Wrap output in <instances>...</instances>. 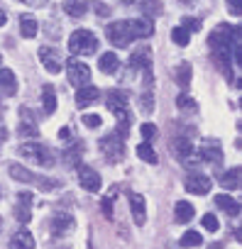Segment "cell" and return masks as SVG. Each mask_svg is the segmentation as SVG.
I'll use <instances>...</instances> for the list:
<instances>
[{
    "instance_id": "6da1fadb",
    "label": "cell",
    "mask_w": 242,
    "mask_h": 249,
    "mask_svg": "<svg viewBox=\"0 0 242 249\" xmlns=\"http://www.w3.org/2000/svg\"><path fill=\"white\" fill-rule=\"evenodd\" d=\"M69 52L74 56H91L98 52V37L91 30H76L69 37Z\"/></svg>"
},
{
    "instance_id": "7a4b0ae2",
    "label": "cell",
    "mask_w": 242,
    "mask_h": 249,
    "mask_svg": "<svg viewBox=\"0 0 242 249\" xmlns=\"http://www.w3.org/2000/svg\"><path fill=\"white\" fill-rule=\"evenodd\" d=\"M100 149H103V154H105V159H108L110 164H117L120 159H123V154H125V140L120 137L117 132L105 135V137L100 140Z\"/></svg>"
},
{
    "instance_id": "3957f363",
    "label": "cell",
    "mask_w": 242,
    "mask_h": 249,
    "mask_svg": "<svg viewBox=\"0 0 242 249\" xmlns=\"http://www.w3.org/2000/svg\"><path fill=\"white\" fill-rule=\"evenodd\" d=\"M66 76H69V83L76 86V88L91 83V69H88V64L81 61V59H69V61H66Z\"/></svg>"
},
{
    "instance_id": "277c9868",
    "label": "cell",
    "mask_w": 242,
    "mask_h": 249,
    "mask_svg": "<svg viewBox=\"0 0 242 249\" xmlns=\"http://www.w3.org/2000/svg\"><path fill=\"white\" fill-rule=\"evenodd\" d=\"M105 37H108V42H110L112 47H120V49H125V47H130V44L135 42L125 22H112V25H108V27H105Z\"/></svg>"
},
{
    "instance_id": "5b68a950",
    "label": "cell",
    "mask_w": 242,
    "mask_h": 249,
    "mask_svg": "<svg viewBox=\"0 0 242 249\" xmlns=\"http://www.w3.org/2000/svg\"><path fill=\"white\" fill-rule=\"evenodd\" d=\"M20 154H25L27 159H32V161H35V164H39V166H52V164H54L52 152H49L44 144H37V142L22 144V147H20Z\"/></svg>"
},
{
    "instance_id": "8992f818",
    "label": "cell",
    "mask_w": 242,
    "mask_h": 249,
    "mask_svg": "<svg viewBox=\"0 0 242 249\" xmlns=\"http://www.w3.org/2000/svg\"><path fill=\"white\" fill-rule=\"evenodd\" d=\"M125 25H128V30H130L132 39L152 37V32H154V25H152V20H149V18H135V20H125Z\"/></svg>"
},
{
    "instance_id": "52a82bcc",
    "label": "cell",
    "mask_w": 242,
    "mask_h": 249,
    "mask_svg": "<svg viewBox=\"0 0 242 249\" xmlns=\"http://www.w3.org/2000/svg\"><path fill=\"white\" fill-rule=\"evenodd\" d=\"M39 61H42V66L49 71V73H59L61 71V56H59V52L54 49V47H42L39 49Z\"/></svg>"
},
{
    "instance_id": "ba28073f",
    "label": "cell",
    "mask_w": 242,
    "mask_h": 249,
    "mask_svg": "<svg viewBox=\"0 0 242 249\" xmlns=\"http://www.w3.org/2000/svg\"><path fill=\"white\" fill-rule=\"evenodd\" d=\"M78 183L88 191V193H98L100 191V176L95 169L91 166H78Z\"/></svg>"
},
{
    "instance_id": "9c48e42d",
    "label": "cell",
    "mask_w": 242,
    "mask_h": 249,
    "mask_svg": "<svg viewBox=\"0 0 242 249\" xmlns=\"http://www.w3.org/2000/svg\"><path fill=\"white\" fill-rule=\"evenodd\" d=\"M210 186H213V181L208 176H203V174H188V178H186V191L193 193V196L210 193Z\"/></svg>"
},
{
    "instance_id": "30bf717a",
    "label": "cell",
    "mask_w": 242,
    "mask_h": 249,
    "mask_svg": "<svg viewBox=\"0 0 242 249\" xmlns=\"http://www.w3.org/2000/svg\"><path fill=\"white\" fill-rule=\"evenodd\" d=\"M18 132L22 137H37L39 135V127L35 122V115L27 110V107H20V124H18Z\"/></svg>"
},
{
    "instance_id": "8fae6325",
    "label": "cell",
    "mask_w": 242,
    "mask_h": 249,
    "mask_svg": "<svg viewBox=\"0 0 242 249\" xmlns=\"http://www.w3.org/2000/svg\"><path fill=\"white\" fill-rule=\"evenodd\" d=\"M30 205H32V193L20 191V193H18V205H15V217H18V222H30V217H32Z\"/></svg>"
},
{
    "instance_id": "7c38bea8",
    "label": "cell",
    "mask_w": 242,
    "mask_h": 249,
    "mask_svg": "<svg viewBox=\"0 0 242 249\" xmlns=\"http://www.w3.org/2000/svg\"><path fill=\"white\" fill-rule=\"evenodd\" d=\"M128 93L125 90H110L108 95H105V105H108V110L110 112H115V115H120L125 107H128Z\"/></svg>"
},
{
    "instance_id": "4fadbf2b",
    "label": "cell",
    "mask_w": 242,
    "mask_h": 249,
    "mask_svg": "<svg viewBox=\"0 0 242 249\" xmlns=\"http://www.w3.org/2000/svg\"><path fill=\"white\" fill-rule=\"evenodd\" d=\"M130 210H132V217H135V225H145L147 222V205H145V198L140 193H130Z\"/></svg>"
},
{
    "instance_id": "5bb4252c",
    "label": "cell",
    "mask_w": 242,
    "mask_h": 249,
    "mask_svg": "<svg viewBox=\"0 0 242 249\" xmlns=\"http://www.w3.org/2000/svg\"><path fill=\"white\" fill-rule=\"evenodd\" d=\"M15 93H18V78H15V73L10 69H0V95L10 98Z\"/></svg>"
},
{
    "instance_id": "9a60e30c",
    "label": "cell",
    "mask_w": 242,
    "mask_h": 249,
    "mask_svg": "<svg viewBox=\"0 0 242 249\" xmlns=\"http://www.w3.org/2000/svg\"><path fill=\"white\" fill-rule=\"evenodd\" d=\"M98 98H100V90H98L95 86L86 83V86H81L78 93H76V105H78V107H88V105H93Z\"/></svg>"
},
{
    "instance_id": "2e32d148",
    "label": "cell",
    "mask_w": 242,
    "mask_h": 249,
    "mask_svg": "<svg viewBox=\"0 0 242 249\" xmlns=\"http://www.w3.org/2000/svg\"><path fill=\"white\" fill-rule=\"evenodd\" d=\"M10 249H35V237L30 230H18L13 237H10Z\"/></svg>"
},
{
    "instance_id": "e0dca14e",
    "label": "cell",
    "mask_w": 242,
    "mask_h": 249,
    "mask_svg": "<svg viewBox=\"0 0 242 249\" xmlns=\"http://www.w3.org/2000/svg\"><path fill=\"white\" fill-rule=\"evenodd\" d=\"M49 227H52V234L54 237H64V234H69L74 230V217L71 215H56Z\"/></svg>"
},
{
    "instance_id": "ac0fdd59",
    "label": "cell",
    "mask_w": 242,
    "mask_h": 249,
    "mask_svg": "<svg viewBox=\"0 0 242 249\" xmlns=\"http://www.w3.org/2000/svg\"><path fill=\"white\" fill-rule=\"evenodd\" d=\"M215 205H218L223 213H227L230 217H237V215H240V203H237L232 196H227V193L215 196Z\"/></svg>"
},
{
    "instance_id": "d6986e66",
    "label": "cell",
    "mask_w": 242,
    "mask_h": 249,
    "mask_svg": "<svg viewBox=\"0 0 242 249\" xmlns=\"http://www.w3.org/2000/svg\"><path fill=\"white\" fill-rule=\"evenodd\" d=\"M98 69H100L103 73L112 76V73L120 69V59H117V54H115V52H103V56L98 59Z\"/></svg>"
},
{
    "instance_id": "ffe728a7",
    "label": "cell",
    "mask_w": 242,
    "mask_h": 249,
    "mask_svg": "<svg viewBox=\"0 0 242 249\" xmlns=\"http://www.w3.org/2000/svg\"><path fill=\"white\" fill-rule=\"evenodd\" d=\"M86 10H88V3H86V0H64V13H66L69 18H74V20L83 18Z\"/></svg>"
},
{
    "instance_id": "44dd1931",
    "label": "cell",
    "mask_w": 242,
    "mask_h": 249,
    "mask_svg": "<svg viewBox=\"0 0 242 249\" xmlns=\"http://www.w3.org/2000/svg\"><path fill=\"white\" fill-rule=\"evenodd\" d=\"M8 171H10V176H13L15 181H20V183H35V181H37V176H35L32 171H27L22 164H15V161H13V164L8 166Z\"/></svg>"
},
{
    "instance_id": "7402d4cb",
    "label": "cell",
    "mask_w": 242,
    "mask_h": 249,
    "mask_svg": "<svg viewBox=\"0 0 242 249\" xmlns=\"http://www.w3.org/2000/svg\"><path fill=\"white\" fill-rule=\"evenodd\" d=\"M193 215H196V210H193V205L191 203H186V200H179L176 205H174V217H176V222H191L193 220Z\"/></svg>"
},
{
    "instance_id": "603a6c76",
    "label": "cell",
    "mask_w": 242,
    "mask_h": 249,
    "mask_svg": "<svg viewBox=\"0 0 242 249\" xmlns=\"http://www.w3.org/2000/svg\"><path fill=\"white\" fill-rule=\"evenodd\" d=\"M171 149H174V154H176L179 159H186V157L193 154V144H191L188 137H176V140H171Z\"/></svg>"
},
{
    "instance_id": "cb8c5ba5",
    "label": "cell",
    "mask_w": 242,
    "mask_h": 249,
    "mask_svg": "<svg viewBox=\"0 0 242 249\" xmlns=\"http://www.w3.org/2000/svg\"><path fill=\"white\" fill-rule=\"evenodd\" d=\"M42 107H44V115H52L56 110V93H54V86H44L42 88Z\"/></svg>"
},
{
    "instance_id": "d4e9b609",
    "label": "cell",
    "mask_w": 242,
    "mask_h": 249,
    "mask_svg": "<svg viewBox=\"0 0 242 249\" xmlns=\"http://www.w3.org/2000/svg\"><path fill=\"white\" fill-rule=\"evenodd\" d=\"M149 64H152V52H149L147 47H145V49H137V52L132 54V59H130V66L137 69V71H140V69H147Z\"/></svg>"
},
{
    "instance_id": "484cf974",
    "label": "cell",
    "mask_w": 242,
    "mask_h": 249,
    "mask_svg": "<svg viewBox=\"0 0 242 249\" xmlns=\"http://www.w3.org/2000/svg\"><path fill=\"white\" fill-rule=\"evenodd\" d=\"M191 73H193V71H191V64H188V61H181V64L174 69V81H176L181 88H186V86L191 83Z\"/></svg>"
},
{
    "instance_id": "4316f807",
    "label": "cell",
    "mask_w": 242,
    "mask_h": 249,
    "mask_svg": "<svg viewBox=\"0 0 242 249\" xmlns=\"http://www.w3.org/2000/svg\"><path fill=\"white\" fill-rule=\"evenodd\" d=\"M37 30H39L37 20H35L32 15H22V20H20V32H22V37H25V39H32V37H37Z\"/></svg>"
},
{
    "instance_id": "83f0119b",
    "label": "cell",
    "mask_w": 242,
    "mask_h": 249,
    "mask_svg": "<svg viewBox=\"0 0 242 249\" xmlns=\"http://www.w3.org/2000/svg\"><path fill=\"white\" fill-rule=\"evenodd\" d=\"M218 181H220V186H223V188L235 191V188L240 186V169H230V171L220 174V176H218Z\"/></svg>"
},
{
    "instance_id": "f1b7e54d",
    "label": "cell",
    "mask_w": 242,
    "mask_h": 249,
    "mask_svg": "<svg viewBox=\"0 0 242 249\" xmlns=\"http://www.w3.org/2000/svg\"><path fill=\"white\" fill-rule=\"evenodd\" d=\"M198 159H201V161L218 164V161H223V152H220V147H201V152H198Z\"/></svg>"
},
{
    "instance_id": "f546056e",
    "label": "cell",
    "mask_w": 242,
    "mask_h": 249,
    "mask_svg": "<svg viewBox=\"0 0 242 249\" xmlns=\"http://www.w3.org/2000/svg\"><path fill=\"white\" fill-rule=\"evenodd\" d=\"M176 107H179L181 112H188V115H196V112H198V103H196L191 95H179V98H176Z\"/></svg>"
},
{
    "instance_id": "4dcf8cb0",
    "label": "cell",
    "mask_w": 242,
    "mask_h": 249,
    "mask_svg": "<svg viewBox=\"0 0 242 249\" xmlns=\"http://www.w3.org/2000/svg\"><path fill=\"white\" fill-rule=\"evenodd\" d=\"M81 152H83V144H81V142H76L71 149H66V152H64V164H69V166H78Z\"/></svg>"
},
{
    "instance_id": "1f68e13d",
    "label": "cell",
    "mask_w": 242,
    "mask_h": 249,
    "mask_svg": "<svg viewBox=\"0 0 242 249\" xmlns=\"http://www.w3.org/2000/svg\"><path fill=\"white\" fill-rule=\"evenodd\" d=\"M137 157L142 159V161H147V164H159V157H157V152L147 144V142H142L140 147H137Z\"/></svg>"
},
{
    "instance_id": "d6a6232c",
    "label": "cell",
    "mask_w": 242,
    "mask_h": 249,
    "mask_svg": "<svg viewBox=\"0 0 242 249\" xmlns=\"http://www.w3.org/2000/svg\"><path fill=\"white\" fill-rule=\"evenodd\" d=\"M171 39H174V44H179V47H188V42H191V32L181 25V27H174L171 30Z\"/></svg>"
},
{
    "instance_id": "836d02e7",
    "label": "cell",
    "mask_w": 242,
    "mask_h": 249,
    "mask_svg": "<svg viewBox=\"0 0 242 249\" xmlns=\"http://www.w3.org/2000/svg\"><path fill=\"white\" fill-rule=\"evenodd\" d=\"M203 242V237H201V232H196V230H188L184 237H181V247H198Z\"/></svg>"
},
{
    "instance_id": "e575fe53",
    "label": "cell",
    "mask_w": 242,
    "mask_h": 249,
    "mask_svg": "<svg viewBox=\"0 0 242 249\" xmlns=\"http://www.w3.org/2000/svg\"><path fill=\"white\" fill-rule=\"evenodd\" d=\"M142 13L147 18H154V15L162 13V3H157V0H145V3H142Z\"/></svg>"
},
{
    "instance_id": "d590c367",
    "label": "cell",
    "mask_w": 242,
    "mask_h": 249,
    "mask_svg": "<svg viewBox=\"0 0 242 249\" xmlns=\"http://www.w3.org/2000/svg\"><path fill=\"white\" fill-rule=\"evenodd\" d=\"M140 105H142V110H145L147 115H149V112L154 110V93H152L149 88H147V90L142 93V98H140Z\"/></svg>"
},
{
    "instance_id": "8d00e7d4",
    "label": "cell",
    "mask_w": 242,
    "mask_h": 249,
    "mask_svg": "<svg viewBox=\"0 0 242 249\" xmlns=\"http://www.w3.org/2000/svg\"><path fill=\"white\" fill-rule=\"evenodd\" d=\"M81 120H83L86 127H91V130H95V127H100V124H103V117L95 115V112H88V115H83Z\"/></svg>"
},
{
    "instance_id": "74e56055",
    "label": "cell",
    "mask_w": 242,
    "mask_h": 249,
    "mask_svg": "<svg viewBox=\"0 0 242 249\" xmlns=\"http://www.w3.org/2000/svg\"><path fill=\"white\" fill-rule=\"evenodd\" d=\"M140 135H142V140L145 142H149V140H154V135H157V127L152 122H145L142 127H140Z\"/></svg>"
},
{
    "instance_id": "f35d334b",
    "label": "cell",
    "mask_w": 242,
    "mask_h": 249,
    "mask_svg": "<svg viewBox=\"0 0 242 249\" xmlns=\"http://www.w3.org/2000/svg\"><path fill=\"white\" fill-rule=\"evenodd\" d=\"M201 222H203V227H205L208 232H218V227H220V225H218V217H215V215H210V213H208V215H203V220H201Z\"/></svg>"
},
{
    "instance_id": "ab89813d",
    "label": "cell",
    "mask_w": 242,
    "mask_h": 249,
    "mask_svg": "<svg viewBox=\"0 0 242 249\" xmlns=\"http://www.w3.org/2000/svg\"><path fill=\"white\" fill-rule=\"evenodd\" d=\"M100 210H103V215H105L108 220L112 217V196H108V198L100 200Z\"/></svg>"
},
{
    "instance_id": "60d3db41",
    "label": "cell",
    "mask_w": 242,
    "mask_h": 249,
    "mask_svg": "<svg viewBox=\"0 0 242 249\" xmlns=\"http://www.w3.org/2000/svg\"><path fill=\"white\" fill-rule=\"evenodd\" d=\"M184 27H186L188 32H196V30H201V20H196V18H184Z\"/></svg>"
},
{
    "instance_id": "b9f144b4",
    "label": "cell",
    "mask_w": 242,
    "mask_h": 249,
    "mask_svg": "<svg viewBox=\"0 0 242 249\" xmlns=\"http://www.w3.org/2000/svg\"><path fill=\"white\" fill-rule=\"evenodd\" d=\"M22 3H25V5H30V8H44V5L49 3V0H22Z\"/></svg>"
},
{
    "instance_id": "7bdbcfd3",
    "label": "cell",
    "mask_w": 242,
    "mask_h": 249,
    "mask_svg": "<svg viewBox=\"0 0 242 249\" xmlns=\"http://www.w3.org/2000/svg\"><path fill=\"white\" fill-rule=\"evenodd\" d=\"M227 8L232 15H240V0H227Z\"/></svg>"
},
{
    "instance_id": "ee69618b",
    "label": "cell",
    "mask_w": 242,
    "mask_h": 249,
    "mask_svg": "<svg viewBox=\"0 0 242 249\" xmlns=\"http://www.w3.org/2000/svg\"><path fill=\"white\" fill-rule=\"evenodd\" d=\"M95 13H98V15H110V8L103 5V3H95Z\"/></svg>"
},
{
    "instance_id": "f6af8a7d",
    "label": "cell",
    "mask_w": 242,
    "mask_h": 249,
    "mask_svg": "<svg viewBox=\"0 0 242 249\" xmlns=\"http://www.w3.org/2000/svg\"><path fill=\"white\" fill-rule=\"evenodd\" d=\"M5 142H8V130H5V127H0V147H3Z\"/></svg>"
},
{
    "instance_id": "bcb514c9",
    "label": "cell",
    "mask_w": 242,
    "mask_h": 249,
    "mask_svg": "<svg viewBox=\"0 0 242 249\" xmlns=\"http://www.w3.org/2000/svg\"><path fill=\"white\" fill-rule=\"evenodd\" d=\"M59 137H61V140H69V137H71L69 127H61V130H59Z\"/></svg>"
},
{
    "instance_id": "7dc6e473",
    "label": "cell",
    "mask_w": 242,
    "mask_h": 249,
    "mask_svg": "<svg viewBox=\"0 0 242 249\" xmlns=\"http://www.w3.org/2000/svg\"><path fill=\"white\" fill-rule=\"evenodd\" d=\"M5 22H8V15H5L3 8H0V27H5Z\"/></svg>"
},
{
    "instance_id": "c3c4849f",
    "label": "cell",
    "mask_w": 242,
    "mask_h": 249,
    "mask_svg": "<svg viewBox=\"0 0 242 249\" xmlns=\"http://www.w3.org/2000/svg\"><path fill=\"white\" fill-rule=\"evenodd\" d=\"M208 249H225V247H223V244H210Z\"/></svg>"
},
{
    "instance_id": "681fc988",
    "label": "cell",
    "mask_w": 242,
    "mask_h": 249,
    "mask_svg": "<svg viewBox=\"0 0 242 249\" xmlns=\"http://www.w3.org/2000/svg\"><path fill=\"white\" fill-rule=\"evenodd\" d=\"M179 3H191V0H179Z\"/></svg>"
},
{
    "instance_id": "f907efd6",
    "label": "cell",
    "mask_w": 242,
    "mask_h": 249,
    "mask_svg": "<svg viewBox=\"0 0 242 249\" xmlns=\"http://www.w3.org/2000/svg\"><path fill=\"white\" fill-rule=\"evenodd\" d=\"M0 64H3V56H0Z\"/></svg>"
}]
</instances>
